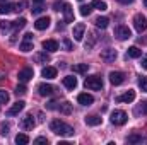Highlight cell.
Wrapping results in <instances>:
<instances>
[{"label": "cell", "mask_w": 147, "mask_h": 145, "mask_svg": "<svg viewBox=\"0 0 147 145\" xmlns=\"http://www.w3.org/2000/svg\"><path fill=\"white\" fill-rule=\"evenodd\" d=\"M50 130L55 135H60V137H70V135H74L72 126L67 125V123H63V121H60V119H53L50 123Z\"/></svg>", "instance_id": "6da1fadb"}, {"label": "cell", "mask_w": 147, "mask_h": 145, "mask_svg": "<svg viewBox=\"0 0 147 145\" xmlns=\"http://www.w3.org/2000/svg\"><path fill=\"white\" fill-rule=\"evenodd\" d=\"M84 84H86V87H87L89 91H101V89H103V80H101L99 75H91V77H87Z\"/></svg>", "instance_id": "7a4b0ae2"}, {"label": "cell", "mask_w": 147, "mask_h": 145, "mask_svg": "<svg viewBox=\"0 0 147 145\" xmlns=\"http://www.w3.org/2000/svg\"><path fill=\"white\" fill-rule=\"evenodd\" d=\"M127 119H128V116H127V113L125 111H121V109H115L113 113H111V123L113 125H125L127 123Z\"/></svg>", "instance_id": "3957f363"}, {"label": "cell", "mask_w": 147, "mask_h": 145, "mask_svg": "<svg viewBox=\"0 0 147 145\" xmlns=\"http://www.w3.org/2000/svg\"><path fill=\"white\" fill-rule=\"evenodd\" d=\"M134 26H135L137 33H144L147 29V17L144 14H137V15L134 17Z\"/></svg>", "instance_id": "277c9868"}, {"label": "cell", "mask_w": 147, "mask_h": 145, "mask_svg": "<svg viewBox=\"0 0 147 145\" xmlns=\"http://www.w3.org/2000/svg\"><path fill=\"white\" fill-rule=\"evenodd\" d=\"M115 36L118 38L120 41H125V39L132 38V31H130L127 26H116V28H115Z\"/></svg>", "instance_id": "5b68a950"}, {"label": "cell", "mask_w": 147, "mask_h": 145, "mask_svg": "<svg viewBox=\"0 0 147 145\" xmlns=\"http://www.w3.org/2000/svg\"><path fill=\"white\" fill-rule=\"evenodd\" d=\"M116 56H118V53H116L115 50H111V48H108V50H103V51H101V58H103L105 62H108V63L115 62V60H116Z\"/></svg>", "instance_id": "8992f818"}, {"label": "cell", "mask_w": 147, "mask_h": 145, "mask_svg": "<svg viewBox=\"0 0 147 145\" xmlns=\"http://www.w3.org/2000/svg\"><path fill=\"white\" fill-rule=\"evenodd\" d=\"M50 22H51V19L46 15V17H39L36 22H34V28H36L38 31H45V29H48L50 28Z\"/></svg>", "instance_id": "52a82bcc"}, {"label": "cell", "mask_w": 147, "mask_h": 145, "mask_svg": "<svg viewBox=\"0 0 147 145\" xmlns=\"http://www.w3.org/2000/svg\"><path fill=\"white\" fill-rule=\"evenodd\" d=\"M135 99V91H132V89H128L127 92H123L121 96H118V103H132Z\"/></svg>", "instance_id": "ba28073f"}, {"label": "cell", "mask_w": 147, "mask_h": 145, "mask_svg": "<svg viewBox=\"0 0 147 145\" xmlns=\"http://www.w3.org/2000/svg\"><path fill=\"white\" fill-rule=\"evenodd\" d=\"M77 101H79V104H82V106H91V104L94 103V97H92L91 94L82 92V94L77 96Z\"/></svg>", "instance_id": "9c48e42d"}, {"label": "cell", "mask_w": 147, "mask_h": 145, "mask_svg": "<svg viewBox=\"0 0 147 145\" xmlns=\"http://www.w3.org/2000/svg\"><path fill=\"white\" fill-rule=\"evenodd\" d=\"M33 126H34L33 114H26V116L21 119V128H22V130H33Z\"/></svg>", "instance_id": "30bf717a"}, {"label": "cell", "mask_w": 147, "mask_h": 145, "mask_svg": "<svg viewBox=\"0 0 147 145\" xmlns=\"http://www.w3.org/2000/svg\"><path fill=\"white\" fill-rule=\"evenodd\" d=\"M24 106H26V103H24V101H17L12 108H9V111H7V116H16V114H19V113L24 109Z\"/></svg>", "instance_id": "8fae6325"}, {"label": "cell", "mask_w": 147, "mask_h": 145, "mask_svg": "<svg viewBox=\"0 0 147 145\" xmlns=\"http://www.w3.org/2000/svg\"><path fill=\"white\" fill-rule=\"evenodd\" d=\"M110 82L113 85H120V84L125 82V75L121 72H111L110 73Z\"/></svg>", "instance_id": "7c38bea8"}, {"label": "cell", "mask_w": 147, "mask_h": 145, "mask_svg": "<svg viewBox=\"0 0 147 145\" xmlns=\"http://www.w3.org/2000/svg\"><path fill=\"white\" fill-rule=\"evenodd\" d=\"M17 79H19V82H28V80H31L33 79V68H22L19 75H17Z\"/></svg>", "instance_id": "4fadbf2b"}, {"label": "cell", "mask_w": 147, "mask_h": 145, "mask_svg": "<svg viewBox=\"0 0 147 145\" xmlns=\"http://www.w3.org/2000/svg\"><path fill=\"white\" fill-rule=\"evenodd\" d=\"M43 48H45V51L53 53V51L58 50V43H57L55 39H45V41H43Z\"/></svg>", "instance_id": "5bb4252c"}, {"label": "cell", "mask_w": 147, "mask_h": 145, "mask_svg": "<svg viewBox=\"0 0 147 145\" xmlns=\"http://www.w3.org/2000/svg\"><path fill=\"white\" fill-rule=\"evenodd\" d=\"M84 31H86V26H84L82 22H79V24L74 28V39H75V41H82Z\"/></svg>", "instance_id": "9a60e30c"}, {"label": "cell", "mask_w": 147, "mask_h": 145, "mask_svg": "<svg viewBox=\"0 0 147 145\" xmlns=\"http://www.w3.org/2000/svg\"><path fill=\"white\" fill-rule=\"evenodd\" d=\"M53 85H50V84H39L38 85V92L41 94V96H51L53 94Z\"/></svg>", "instance_id": "2e32d148"}, {"label": "cell", "mask_w": 147, "mask_h": 145, "mask_svg": "<svg viewBox=\"0 0 147 145\" xmlns=\"http://www.w3.org/2000/svg\"><path fill=\"white\" fill-rule=\"evenodd\" d=\"M63 15H65V22H74V10L70 7V3H65L63 9H62Z\"/></svg>", "instance_id": "e0dca14e"}, {"label": "cell", "mask_w": 147, "mask_h": 145, "mask_svg": "<svg viewBox=\"0 0 147 145\" xmlns=\"http://www.w3.org/2000/svg\"><path fill=\"white\" fill-rule=\"evenodd\" d=\"M41 75H43L45 79H55V77H57V68H55V67L46 65V67L41 70Z\"/></svg>", "instance_id": "ac0fdd59"}, {"label": "cell", "mask_w": 147, "mask_h": 145, "mask_svg": "<svg viewBox=\"0 0 147 145\" xmlns=\"http://www.w3.org/2000/svg\"><path fill=\"white\" fill-rule=\"evenodd\" d=\"M86 125H89V126H98V125H101V116H98V114L86 116Z\"/></svg>", "instance_id": "d6986e66"}, {"label": "cell", "mask_w": 147, "mask_h": 145, "mask_svg": "<svg viewBox=\"0 0 147 145\" xmlns=\"http://www.w3.org/2000/svg\"><path fill=\"white\" fill-rule=\"evenodd\" d=\"M127 142H128V144H142V142H147V138L146 137H142V135L132 133V135L127 137Z\"/></svg>", "instance_id": "ffe728a7"}, {"label": "cell", "mask_w": 147, "mask_h": 145, "mask_svg": "<svg viewBox=\"0 0 147 145\" xmlns=\"http://www.w3.org/2000/svg\"><path fill=\"white\" fill-rule=\"evenodd\" d=\"M127 56L128 58H140L142 56V50H139L137 46H132L127 50Z\"/></svg>", "instance_id": "44dd1931"}, {"label": "cell", "mask_w": 147, "mask_h": 145, "mask_svg": "<svg viewBox=\"0 0 147 145\" xmlns=\"http://www.w3.org/2000/svg\"><path fill=\"white\" fill-rule=\"evenodd\" d=\"M63 85L67 87V89H75L77 87V79L75 77H63Z\"/></svg>", "instance_id": "7402d4cb"}, {"label": "cell", "mask_w": 147, "mask_h": 145, "mask_svg": "<svg viewBox=\"0 0 147 145\" xmlns=\"http://www.w3.org/2000/svg\"><path fill=\"white\" fill-rule=\"evenodd\" d=\"M12 10H14V5H12V3L0 2V15H3V14H9V12H12Z\"/></svg>", "instance_id": "603a6c76"}, {"label": "cell", "mask_w": 147, "mask_h": 145, "mask_svg": "<svg viewBox=\"0 0 147 145\" xmlns=\"http://www.w3.org/2000/svg\"><path fill=\"white\" fill-rule=\"evenodd\" d=\"M108 24H110V19H108V17H98V19H96V26H98L99 29H106Z\"/></svg>", "instance_id": "cb8c5ba5"}, {"label": "cell", "mask_w": 147, "mask_h": 145, "mask_svg": "<svg viewBox=\"0 0 147 145\" xmlns=\"http://www.w3.org/2000/svg\"><path fill=\"white\" fill-rule=\"evenodd\" d=\"M26 22H28V21H26L24 17H21V19H17V21H12V29H14V31L22 29V28L26 26Z\"/></svg>", "instance_id": "d4e9b609"}, {"label": "cell", "mask_w": 147, "mask_h": 145, "mask_svg": "<svg viewBox=\"0 0 147 145\" xmlns=\"http://www.w3.org/2000/svg\"><path fill=\"white\" fill-rule=\"evenodd\" d=\"M87 68H89V65L87 63H77V65H74L72 70L75 73H86L87 72Z\"/></svg>", "instance_id": "484cf974"}, {"label": "cell", "mask_w": 147, "mask_h": 145, "mask_svg": "<svg viewBox=\"0 0 147 145\" xmlns=\"http://www.w3.org/2000/svg\"><path fill=\"white\" fill-rule=\"evenodd\" d=\"M16 144H17V145H26V144H29V137H28L26 133H19V135L16 137Z\"/></svg>", "instance_id": "4316f807"}, {"label": "cell", "mask_w": 147, "mask_h": 145, "mask_svg": "<svg viewBox=\"0 0 147 145\" xmlns=\"http://www.w3.org/2000/svg\"><path fill=\"white\" fill-rule=\"evenodd\" d=\"M58 109H60V113H63V114H70L72 113V104L70 103H62L60 106H58Z\"/></svg>", "instance_id": "83f0119b"}, {"label": "cell", "mask_w": 147, "mask_h": 145, "mask_svg": "<svg viewBox=\"0 0 147 145\" xmlns=\"http://www.w3.org/2000/svg\"><path fill=\"white\" fill-rule=\"evenodd\" d=\"M91 5H92V7H96L98 10H106V9H108L106 2H103V0H92V2H91Z\"/></svg>", "instance_id": "f1b7e54d"}, {"label": "cell", "mask_w": 147, "mask_h": 145, "mask_svg": "<svg viewBox=\"0 0 147 145\" xmlns=\"http://www.w3.org/2000/svg\"><path fill=\"white\" fill-rule=\"evenodd\" d=\"M19 48H21V51L28 53V51H31V50H33V41H22Z\"/></svg>", "instance_id": "f546056e"}, {"label": "cell", "mask_w": 147, "mask_h": 145, "mask_svg": "<svg viewBox=\"0 0 147 145\" xmlns=\"http://www.w3.org/2000/svg\"><path fill=\"white\" fill-rule=\"evenodd\" d=\"M34 60H36L38 63H41V62H43V63H46V62L50 60V56H48V55H46V51H45V53H38V55H34Z\"/></svg>", "instance_id": "4dcf8cb0"}, {"label": "cell", "mask_w": 147, "mask_h": 145, "mask_svg": "<svg viewBox=\"0 0 147 145\" xmlns=\"http://www.w3.org/2000/svg\"><path fill=\"white\" fill-rule=\"evenodd\" d=\"M87 38H89V39L86 41V50H91V48L94 46V43H96V38H94V34H92V33H89V34H87Z\"/></svg>", "instance_id": "1f68e13d"}, {"label": "cell", "mask_w": 147, "mask_h": 145, "mask_svg": "<svg viewBox=\"0 0 147 145\" xmlns=\"http://www.w3.org/2000/svg\"><path fill=\"white\" fill-rule=\"evenodd\" d=\"M79 9H80V10H79V12H80V15H84V17H86V15H89V14H91L92 5H80Z\"/></svg>", "instance_id": "d6a6232c"}, {"label": "cell", "mask_w": 147, "mask_h": 145, "mask_svg": "<svg viewBox=\"0 0 147 145\" xmlns=\"http://www.w3.org/2000/svg\"><path fill=\"white\" fill-rule=\"evenodd\" d=\"M24 7H26V0H19L17 3H14V10H16V12H21Z\"/></svg>", "instance_id": "836d02e7"}, {"label": "cell", "mask_w": 147, "mask_h": 145, "mask_svg": "<svg viewBox=\"0 0 147 145\" xmlns=\"http://www.w3.org/2000/svg\"><path fill=\"white\" fill-rule=\"evenodd\" d=\"M139 87H140L144 92H147V77H140V79H139Z\"/></svg>", "instance_id": "e575fe53"}, {"label": "cell", "mask_w": 147, "mask_h": 145, "mask_svg": "<svg viewBox=\"0 0 147 145\" xmlns=\"http://www.w3.org/2000/svg\"><path fill=\"white\" fill-rule=\"evenodd\" d=\"M0 103H2V104L9 103V92H7V91H0Z\"/></svg>", "instance_id": "d590c367"}, {"label": "cell", "mask_w": 147, "mask_h": 145, "mask_svg": "<svg viewBox=\"0 0 147 145\" xmlns=\"http://www.w3.org/2000/svg\"><path fill=\"white\" fill-rule=\"evenodd\" d=\"M26 92H28V89H26V85L21 82V85H17V89H16V94H17V96H19V94L22 96V94H26Z\"/></svg>", "instance_id": "8d00e7d4"}, {"label": "cell", "mask_w": 147, "mask_h": 145, "mask_svg": "<svg viewBox=\"0 0 147 145\" xmlns=\"http://www.w3.org/2000/svg\"><path fill=\"white\" fill-rule=\"evenodd\" d=\"M62 46H63V48H65V50H67V51H70V50H72V41H70V39H67V38H65V39H63V41H62Z\"/></svg>", "instance_id": "74e56055"}, {"label": "cell", "mask_w": 147, "mask_h": 145, "mask_svg": "<svg viewBox=\"0 0 147 145\" xmlns=\"http://www.w3.org/2000/svg\"><path fill=\"white\" fill-rule=\"evenodd\" d=\"M9 128H10L9 123H2V125H0V133H2V135H7V133H9Z\"/></svg>", "instance_id": "f35d334b"}, {"label": "cell", "mask_w": 147, "mask_h": 145, "mask_svg": "<svg viewBox=\"0 0 147 145\" xmlns=\"http://www.w3.org/2000/svg\"><path fill=\"white\" fill-rule=\"evenodd\" d=\"M0 28H2L3 31H7V29L12 28V22H9V21H0Z\"/></svg>", "instance_id": "ab89813d"}, {"label": "cell", "mask_w": 147, "mask_h": 145, "mask_svg": "<svg viewBox=\"0 0 147 145\" xmlns=\"http://www.w3.org/2000/svg\"><path fill=\"white\" fill-rule=\"evenodd\" d=\"M31 12H33V14H41V12H43V5H41V3H38L36 7H33V9H31Z\"/></svg>", "instance_id": "60d3db41"}, {"label": "cell", "mask_w": 147, "mask_h": 145, "mask_svg": "<svg viewBox=\"0 0 147 145\" xmlns=\"http://www.w3.org/2000/svg\"><path fill=\"white\" fill-rule=\"evenodd\" d=\"M63 5H65L63 2H55V3H53V10H62Z\"/></svg>", "instance_id": "b9f144b4"}, {"label": "cell", "mask_w": 147, "mask_h": 145, "mask_svg": "<svg viewBox=\"0 0 147 145\" xmlns=\"http://www.w3.org/2000/svg\"><path fill=\"white\" fill-rule=\"evenodd\" d=\"M139 111H142V114H146V116H147V103H140Z\"/></svg>", "instance_id": "7bdbcfd3"}, {"label": "cell", "mask_w": 147, "mask_h": 145, "mask_svg": "<svg viewBox=\"0 0 147 145\" xmlns=\"http://www.w3.org/2000/svg\"><path fill=\"white\" fill-rule=\"evenodd\" d=\"M34 144H48V140L45 137H38L36 140H34Z\"/></svg>", "instance_id": "ee69618b"}, {"label": "cell", "mask_w": 147, "mask_h": 145, "mask_svg": "<svg viewBox=\"0 0 147 145\" xmlns=\"http://www.w3.org/2000/svg\"><path fill=\"white\" fill-rule=\"evenodd\" d=\"M24 41H33V34L31 33H26L24 34Z\"/></svg>", "instance_id": "f6af8a7d"}, {"label": "cell", "mask_w": 147, "mask_h": 145, "mask_svg": "<svg viewBox=\"0 0 147 145\" xmlns=\"http://www.w3.org/2000/svg\"><path fill=\"white\" fill-rule=\"evenodd\" d=\"M140 65H142V68H144V70H147V56L142 58V63H140Z\"/></svg>", "instance_id": "bcb514c9"}, {"label": "cell", "mask_w": 147, "mask_h": 145, "mask_svg": "<svg viewBox=\"0 0 147 145\" xmlns=\"http://www.w3.org/2000/svg\"><path fill=\"white\" fill-rule=\"evenodd\" d=\"M118 2H120V3H123V5H128V3H132L134 0H118Z\"/></svg>", "instance_id": "7dc6e473"}, {"label": "cell", "mask_w": 147, "mask_h": 145, "mask_svg": "<svg viewBox=\"0 0 147 145\" xmlns=\"http://www.w3.org/2000/svg\"><path fill=\"white\" fill-rule=\"evenodd\" d=\"M33 2H34V3H43L45 0H33Z\"/></svg>", "instance_id": "c3c4849f"}, {"label": "cell", "mask_w": 147, "mask_h": 145, "mask_svg": "<svg viewBox=\"0 0 147 145\" xmlns=\"http://www.w3.org/2000/svg\"><path fill=\"white\" fill-rule=\"evenodd\" d=\"M142 2H144V3H146V7H147V0H142Z\"/></svg>", "instance_id": "681fc988"}, {"label": "cell", "mask_w": 147, "mask_h": 145, "mask_svg": "<svg viewBox=\"0 0 147 145\" xmlns=\"http://www.w3.org/2000/svg\"><path fill=\"white\" fill-rule=\"evenodd\" d=\"M0 80H2V73H0Z\"/></svg>", "instance_id": "f907efd6"}, {"label": "cell", "mask_w": 147, "mask_h": 145, "mask_svg": "<svg viewBox=\"0 0 147 145\" xmlns=\"http://www.w3.org/2000/svg\"><path fill=\"white\" fill-rule=\"evenodd\" d=\"M0 2H7V0H0Z\"/></svg>", "instance_id": "816d5d0a"}]
</instances>
